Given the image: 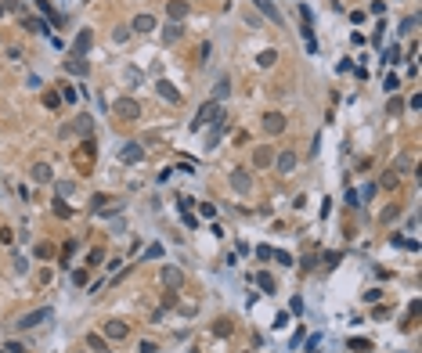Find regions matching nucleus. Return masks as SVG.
<instances>
[{
    "label": "nucleus",
    "instance_id": "79ce46f5",
    "mask_svg": "<svg viewBox=\"0 0 422 353\" xmlns=\"http://www.w3.org/2000/svg\"><path fill=\"white\" fill-rule=\"evenodd\" d=\"M36 256H40V259H51V256H54V245H36Z\"/></svg>",
    "mask_w": 422,
    "mask_h": 353
},
{
    "label": "nucleus",
    "instance_id": "8fccbe9b",
    "mask_svg": "<svg viewBox=\"0 0 422 353\" xmlns=\"http://www.w3.org/2000/svg\"><path fill=\"white\" fill-rule=\"evenodd\" d=\"M274 259H278L281 267H289V263H292V256H289V253H281V249H278V253H274Z\"/></svg>",
    "mask_w": 422,
    "mask_h": 353
},
{
    "label": "nucleus",
    "instance_id": "cd10ccee",
    "mask_svg": "<svg viewBox=\"0 0 422 353\" xmlns=\"http://www.w3.org/2000/svg\"><path fill=\"white\" fill-rule=\"evenodd\" d=\"M397 180H401V173H393V170H386V173H382V180H379V188H397Z\"/></svg>",
    "mask_w": 422,
    "mask_h": 353
},
{
    "label": "nucleus",
    "instance_id": "7ed1b4c3",
    "mask_svg": "<svg viewBox=\"0 0 422 353\" xmlns=\"http://www.w3.org/2000/svg\"><path fill=\"white\" fill-rule=\"evenodd\" d=\"M217 116H220V105H217V101H206V105L195 112V119H191V130H206Z\"/></svg>",
    "mask_w": 422,
    "mask_h": 353
},
{
    "label": "nucleus",
    "instance_id": "4c0bfd02",
    "mask_svg": "<svg viewBox=\"0 0 422 353\" xmlns=\"http://www.w3.org/2000/svg\"><path fill=\"white\" fill-rule=\"evenodd\" d=\"M213 332H217V335H227V332H231V321H227V317H220V321L213 324Z\"/></svg>",
    "mask_w": 422,
    "mask_h": 353
},
{
    "label": "nucleus",
    "instance_id": "dca6fc26",
    "mask_svg": "<svg viewBox=\"0 0 422 353\" xmlns=\"http://www.w3.org/2000/svg\"><path fill=\"white\" fill-rule=\"evenodd\" d=\"M253 4H256V11H260L263 18H271V22H281V11L271 4V0H253Z\"/></svg>",
    "mask_w": 422,
    "mask_h": 353
},
{
    "label": "nucleus",
    "instance_id": "a19ab883",
    "mask_svg": "<svg viewBox=\"0 0 422 353\" xmlns=\"http://www.w3.org/2000/svg\"><path fill=\"white\" fill-rule=\"evenodd\" d=\"M415 25H419V18H415V15H408L404 22H401V33H411V29H415Z\"/></svg>",
    "mask_w": 422,
    "mask_h": 353
},
{
    "label": "nucleus",
    "instance_id": "4be33fe9",
    "mask_svg": "<svg viewBox=\"0 0 422 353\" xmlns=\"http://www.w3.org/2000/svg\"><path fill=\"white\" fill-rule=\"evenodd\" d=\"M87 350H94V353H108L105 335H87Z\"/></svg>",
    "mask_w": 422,
    "mask_h": 353
},
{
    "label": "nucleus",
    "instance_id": "4d7b16f0",
    "mask_svg": "<svg viewBox=\"0 0 422 353\" xmlns=\"http://www.w3.org/2000/svg\"><path fill=\"white\" fill-rule=\"evenodd\" d=\"M4 350H7V353H25V346H22V342H7Z\"/></svg>",
    "mask_w": 422,
    "mask_h": 353
},
{
    "label": "nucleus",
    "instance_id": "6ab92c4d",
    "mask_svg": "<svg viewBox=\"0 0 422 353\" xmlns=\"http://www.w3.org/2000/svg\"><path fill=\"white\" fill-rule=\"evenodd\" d=\"M65 69L72 72V76H80V79H83V76H87V69H90V65H87L83 58H76V54H72V58L65 61Z\"/></svg>",
    "mask_w": 422,
    "mask_h": 353
},
{
    "label": "nucleus",
    "instance_id": "72a5a7b5",
    "mask_svg": "<svg viewBox=\"0 0 422 353\" xmlns=\"http://www.w3.org/2000/svg\"><path fill=\"white\" fill-rule=\"evenodd\" d=\"M350 350H354V353H368L372 342H368V339H350Z\"/></svg>",
    "mask_w": 422,
    "mask_h": 353
},
{
    "label": "nucleus",
    "instance_id": "5fc2aeb1",
    "mask_svg": "<svg viewBox=\"0 0 422 353\" xmlns=\"http://www.w3.org/2000/svg\"><path fill=\"white\" fill-rule=\"evenodd\" d=\"M408 105H411V112H419V108H422V94H411Z\"/></svg>",
    "mask_w": 422,
    "mask_h": 353
},
{
    "label": "nucleus",
    "instance_id": "9d476101",
    "mask_svg": "<svg viewBox=\"0 0 422 353\" xmlns=\"http://www.w3.org/2000/svg\"><path fill=\"white\" fill-rule=\"evenodd\" d=\"M253 166H256V170H263V166H274V148H271V144H260V148L253 152Z\"/></svg>",
    "mask_w": 422,
    "mask_h": 353
},
{
    "label": "nucleus",
    "instance_id": "2f4dec72",
    "mask_svg": "<svg viewBox=\"0 0 422 353\" xmlns=\"http://www.w3.org/2000/svg\"><path fill=\"white\" fill-rule=\"evenodd\" d=\"M43 105H47V108H58V105H61V94H54V90H43Z\"/></svg>",
    "mask_w": 422,
    "mask_h": 353
},
{
    "label": "nucleus",
    "instance_id": "b1692460",
    "mask_svg": "<svg viewBox=\"0 0 422 353\" xmlns=\"http://www.w3.org/2000/svg\"><path fill=\"white\" fill-rule=\"evenodd\" d=\"M390 170H393V173H411V170H415V162H411V155H401V159L393 162Z\"/></svg>",
    "mask_w": 422,
    "mask_h": 353
},
{
    "label": "nucleus",
    "instance_id": "052dcab7",
    "mask_svg": "<svg viewBox=\"0 0 422 353\" xmlns=\"http://www.w3.org/2000/svg\"><path fill=\"white\" fill-rule=\"evenodd\" d=\"M0 15H4V4H0Z\"/></svg>",
    "mask_w": 422,
    "mask_h": 353
},
{
    "label": "nucleus",
    "instance_id": "2eb2a0df",
    "mask_svg": "<svg viewBox=\"0 0 422 353\" xmlns=\"http://www.w3.org/2000/svg\"><path fill=\"white\" fill-rule=\"evenodd\" d=\"M152 29H155V18H152V15H134L130 33H152Z\"/></svg>",
    "mask_w": 422,
    "mask_h": 353
},
{
    "label": "nucleus",
    "instance_id": "680f3d73",
    "mask_svg": "<svg viewBox=\"0 0 422 353\" xmlns=\"http://www.w3.org/2000/svg\"><path fill=\"white\" fill-rule=\"evenodd\" d=\"M72 353H83V350H72Z\"/></svg>",
    "mask_w": 422,
    "mask_h": 353
},
{
    "label": "nucleus",
    "instance_id": "473e14b6",
    "mask_svg": "<svg viewBox=\"0 0 422 353\" xmlns=\"http://www.w3.org/2000/svg\"><path fill=\"white\" fill-rule=\"evenodd\" d=\"M404 112V105H401V98H390L386 101V116H401Z\"/></svg>",
    "mask_w": 422,
    "mask_h": 353
},
{
    "label": "nucleus",
    "instance_id": "ddd939ff",
    "mask_svg": "<svg viewBox=\"0 0 422 353\" xmlns=\"http://www.w3.org/2000/svg\"><path fill=\"white\" fill-rule=\"evenodd\" d=\"M29 176H33L36 184H51L54 180V170H51V162H36L33 170H29Z\"/></svg>",
    "mask_w": 422,
    "mask_h": 353
},
{
    "label": "nucleus",
    "instance_id": "bf43d9fd",
    "mask_svg": "<svg viewBox=\"0 0 422 353\" xmlns=\"http://www.w3.org/2000/svg\"><path fill=\"white\" fill-rule=\"evenodd\" d=\"M4 4V11H18V0H0Z\"/></svg>",
    "mask_w": 422,
    "mask_h": 353
},
{
    "label": "nucleus",
    "instance_id": "864d4df0",
    "mask_svg": "<svg viewBox=\"0 0 422 353\" xmlns=\"http://www.w3.org/2000/svg\"><path fill=\"white\" fill-rule=\"evenodd\" d=\"M372 195H375V184H364V188H361V195H357V198H372Z\"/></svg>",
    "mask_w": 422,
    "mask_h": 353
},
{
    "label": "nucleus",
    "instance_id": "09e8293b",
    "mask_svg": "<svg viewBox=\"0 0 422 353\" xmlns=\"http://www.w3.org/2000/svg\"><path fill=\"white\" fill-rule=\"evenodd\" d=\"M162 306H177V292L166 289V295H162Z\"/></svg>",
    "mask_w": 422,
    "mask_h": 353
},
{
    "label": "nucleus",
    "instance_id": "423d86ee",
    "mask_svg": "<svg viewBox=\"0 0 422 353\" xmlns=\"http://www.w3.org/2000/svg\"><path fill=\"white\" fill-rule=\"evenodd\" d=\"M162 285H166L170 292H177L181 285H184V271H181V267H173V263H166V267H162Z\"/></svg>",
    "mask_w": 422,
    "mask_h": 353
},
{
    "label": "nucleus",
    "instance_id": "5701e85b",
    "mask_svg": "<svg viewBox=\"0 0 422 353\" xmlns=\"http://www.w3.org/2000/svg\"><path fill=\"white\" fill-rule=\"evenodd\" d=\"M274 61H278V51H260L256 54V65H260V69H271Z\"/></svg>",
    "mask_w": 422,
    "mask_h": 353
},
{
    "label": "nucleus",
    "instance_id": "6e6552de",
    "mask_svg": "<svg viewBox=\"0 0 422 353\" xmlns=\"http://www.w3.org/2000/svg\"><path fill=\"white\" fill-rule=\"evenodd\" d=\"M231 188L238 191V195H249V188H253V180H249V170H231Z\"/></svg>",
    "mask_w": 422,
    "mask_h": 353
},
{
    "label": "nucleus",
    "instance_id": "0eeeda50",
    "mask_svg": "<svg viewBox=\"0 0 422 353\" xmlns=\"http://www.w3.org/2000/svg\"><path fill=\"white\" fill-rule=\"evenodd\" d=\"M119 159H123L126 166L141 162V159H144V144H141V141H126V144H123V152H119Z\"/></svg>",
    "mask_w": 422,
    "mask_h": 353
},
{
    "label": "nucleus",
    "instance_id": "de8ad7c7",
    "mask_svg": "<svg viewBox=\"0 0 422 353\" xmlns=\"http://www.w3.org/2000/svg\"><path fill=\"white\" fill-rule=\"evenodd\" d=\"M256 256H260V259H271V256H274V249H267V245H256Z\"/></svg>",
    "mask_w": 422,
    "mask_h": 353
},
{
    "label": "nucleus",
    "instance_id": "f704fd0d",
    "mask_svg": "<svg viewBox=\"0 0 422 353\" xmlns=\"http://www.w3.org/2000/svg\"><path fill=\"white\" fill-rule=\"evenodd\" d=\"M72 253H76V241H65V245H61V263H69V259H72Z\"/></svg>",
    "mask_w": 422,
    "mask_h": 353
},
{
    "label": "nucleus",
    "instance_id": "f257e3e1",
    "mask_svg": "<svg viewBox=\"0 0 422 353\" xmlns=\"http://www.w3.org/2000/svg\"><path fill=\"white\" fill-rule=\"evenodd\" d=\"M112 116L126 119V123H130V119H137V116H141V105H137V98H116V101H112Z\"/></svg>",
    "mask_w": 422,
    "mask_h": 353
},
{
    "label": "nucleus",
    "instance_id": "c756f323",
    "mask_svg": "<svg viewBox=\"0 0 422 353\" xmlns=\"http://www.w3.org/2000/svg\"><path fill=\"white\" fill-rule=\"evenodd\" d=\"M382 58H386V65H397L401 58H404V51H401L397 43H393V47H386V54H382Z\"/></svg>",
    "mask_w": 422,
    "mask_h": 353
},
{
    "label": "nucleus",
    "instance_id": "58836bf2",
    "mask_svg": "<svg viewBox=\"0 0 422 353\" xmlns=\"http://www.w3.org/2000/svg\"><path fill=\"white\" fill-rule=\"evenodd\" d=\"M112 40H116V43H126V40H130V29H126V25H119V29L112 33Z\"/></svg>",
    "mask_w": 422,
    "mask_h": 353
},
{
    "label": "nucleus",
    "instance_id": "c9c22d12",
    "mask_svg": "<svg viewBox=\"0 0 422 353\" xmlns=\"http://www.w3.org/2000/svg\"><path fill=\"white\" fill-rule=\"evenodd\" d=\"M105 259V249H90V256H87V267H98Z\"/></svg>",
    "mask_w": 422,
    "mask_h": 353
},
{
    "label": "nucleus",
    "instance_id": "20e7f679",
    "mask_svg": "<svg viewBox=\"0 0 422 353\" xmlns=\"http://www.w3.org/2000/svg\"><path fill=\"white\" fill-rule=\"evenodd\" d=\"M101 335H105V342H123L126 335H130V324L126 321H105Z\"/></svg>",
    "mask_w": 422,
    "mask_h": 353
},
{
    "label": "nucleus",
    "instance_id": "aec40b11",
    "mask_svg": "<svg viewBox=\"0 0 422 353\" xmlns=\"http://www.w3.org/2000/svg\"><path fill=\"white\" fill-rule=\"evenodd\" d=\"M181 33H184V29H181V22H166V25H162V40H166V43H177Z\"/></svg>",
    "mask_w": 422,
    "mask_h": 353
},
{
    "label": "nucleus",
    "instance_id": "4468645a",
    "mask_svg": "<svg viewBox=\"0 0 422 353\" xmlns=\"http://www.w3.org/2000/svg\"><path fill=\"white\" fill-rule=\"evenodd\" d=\"M263 130H267V134H281V130H285V116L281 112H267L263 116Z\"/></svg>",
    "mask_w": 422,
    "mask_h": 353
},
{
    "label": "nucleus",
    "instance_id": "f8f14e48",
    "mask_svg": "<svg viewBox=\"0 0 422 353\" xmlns=\"http://www.w3.org/2000/svg\"><path fill=\"white\" fill-rule=\"evenodd\" d=\"M224 130H227V119L217 116V119H213V130H209V137H206V148H217L220 137H224Z\"/></svg>",
    "mask_w": 422,
    "mask_h": 353
},
{
    "label": "nucleus",
    "instance_id": "f3484780",
    "mask_svg": "<svg viewBox=\"0 0 422 353\" xmlns=\"http://www.w3.org/2000/svg\"><path fill=\"white\" fill-rule=\"evenodd\" d=\"M155 90H159V98H166L170 105H181V94H177V87H173V83L159 79V87H155Z\"/></svg>",
    "mask_w": 422,
    "mask_h": 353
},
{
    "label": "nucleus",
    "instance_id": "393cba45",
    "mask_svg": "<svg viewBox=\"0 0 422 353\" xmlns=\"http://www.w3.org/2000/svg\"><path fill=\"white\" fill-rule=\"evenodd\" d=\"M72 134H80V137H90V116H80L76 123H72Z\"/></svg>",
    "mask_w": 422,
    "mask_h": 353
},
{
    "label": "nucleus",
    "instance_id": "7c9ffc66",
    "mask_svg": "<svg viewBox=\"0 0 422 353\" xmlns=\"http://www.w3.org/2000/svg\"><path fill=\"white\" fill-rule=\"evenodd\" d=\"M51 206H54V216H61V220H69V216H72V209H69L61 198H58V202H51Z\"/></svg>",
    "mask_w": 422,
    "mask_h": 353
},
{
    "label": "nucleus",
    "instance_id": "412c9836",
    "mask_svg": "<svg viewBox=\"0 0 422 353\" xmlns=\"http://www.w3.org/2000/svg\"><path fill=\"white\" fill-rule=\"evenodd\" d=\"M256 289H260V292H274L278 285H274V277L267 271H260V274H256Z\"/></svg>",
    "mask_w": 422,
    "mask_h": 353
},
{
    "label": "nucleus",
    "instance_id": "e2e57ef3",
    "mask_svg": "<svg viewBox=\"0 0 422 353\" xmlns=\"http://www.w3.org/2000/svg\"><path fill=\"white\" fill-rule=\"evenodd\" d=\"M4 353H7V350H4Z\"/></svg>",
    "mask_w": 422,
    "mask_h": 353
},
{
    "label": "nucleus",
    "instance_id": "a878e982",
    "mask_svg": "<svg viewBox=\"0 0 422 353\" xmlns=\"http://www.w3.org/2000/svg\"><path fill=\"white\" fill-rule=\"evenodd\" d=\"M22 29H29V33H51L40 18H22Z\"/></svg>",
    "mask_w": 422,
    "mask_h": 353
},
{
    "label": "nucleus",
    "instance_id": "3c124183",
    "mask_svg": "<svg viewBox=\"0 0 422 353\" xmlns=\"http://www.w3.org/2000/svg\"><path fill=\"white\" fill-rule=\"evenodd\" d=\"M155 350H159V346H155V342H148V339H144L141 346H137V353H155Z\"/></svg>",
    "mask_w": 422,
    "mask_h": 353
},
{
    "label": "nucleus",
    "instance_id": "1a4fd4ad",
    "mask_svg": "<svg viewBox=\"0 0 422 353\" xmlns=\"http://www.w3.org/2000/svg\"><path fill=\"white\" fill-rule=\"evenodd\" d=\"M90 43H94V33H90V29H80V36L72 40V54H76V58H83V54L90 51Z\"/></svg>",
    "mask_w": 422,
    "mask_h": 353
},
{
    "label": "nucleus",
    "instance_id": "bb28decb",
    "mask_svg": "<svg viewBox=\"0 0 422 353\" xmlns=\"http://www.w3.org/2000/svg\"><path fill=\"white\" fill-rule=\"evenodd\" d=\"M213 94H217V98H227V94H231V79L220 76V79H217V87H213ZM217 98H213V101H217Z\"/></svg>",
    "mask_w": 422,
    "mask_h": 353
},
{
    "label": "nucleus",
    "instance_id": "9b49d317",
    "mask_svg": "<svg viewBox=\"0 0 422 353\" xmlns=\"http://www.w3.org/2000/svg\"><path fill=\"white\" fill-rule=\"evenodd\" d=\"M274 166H278V173H292V170H296V152H289V148H285V152H278V155H274Z\"/></svg>",
    "mask_w": 422,
    "mask_h": 353
},
{
    "label": "nucleus",
    "instance_id": "13d9d810",
    "mask_svg": "<svg viewBox=\"0 0 422 353\" xmlns=\"http://www.w3.org/2000/svg\"><path fill=\"white\" fill-rule=\"evenodd\" d=\"M206 58H209V43H202V47H199V65H206Z\"/></svg>",
    "mask_w": 422,
    "mask_h": 353
},
{
    "label": "nucleus",
    "instance_id": "f03ea898",
    "mask_svg": "<svg viewBox=\"0 0 422 353\" xmlns=\"http://www.w3.org/2000/svg\"><path fill=\"white\" fill-rule=\"evenodd\" d=\"M94 159H98V144L90 141V137H83V144H80V152L72 155V162H76L80 170H90V166H94Z\"/></svg>",
    "mask_w": 422,
    "mask_h": 353
},
{
    "label": "nucleus",
    "instance_id": "6e6d98bb",
    "mask_svg": "<svg viewBox=\"0 0 422 353\" xmlns=\"http://www.w3.org/2000/svg\"><path fill=\"white\" fill-rule=\"evenodd\" d=\"M144 256L155 259V256H162V249H159V245H148V249H144Z\"/></svg>",
    "mask_w": 422,
    "mask_h": 353
},
{
    "label": "nucleus",
    "instance_id": "39448f33",
    "mask_svg": "<svg viewBox=\"0 0 422 353\" xmlns=\"http://www.w3.org/2000/svg\"><path fill=\"white\" fill-rule=\"evenodd\" d=\"M51 317H54L51 306H40V310H33V314H25V317H18V328H36V324H43V321H51Z\"/></svg>",
    "mask_w": 422,
    "mask_h": 353
},
{
    "label": "nucleus",
    "instance_id": "ea45409f",
    "mask_svg": "<svg viewBox=\"0 0 422 353\" xmlns=\"http://www.w3.org/2000/svg\"><path fill=\"white\" fill-rule=\"evenodd\" d=\"M199 213H202L206 220H213V216H217V206H213V202H202V206H199Z\"/></svg>",
    "mask_w": 422,
    "mask_h": 353
},
{
    "label": "nucleus",
    "instance_id": "603ef678",
    "mask_svg": "<svg viewBox=\"0 0 422 353\" xmlns=\"http://www.w3.org/2000/svg\"><path fill=\"white\" fill-rule=\"evenodd\" d=\"M72 188H76V184H72V180H58V195H69Z\"/></svg>",
    "mask_w": 422,
    "mask_h": 353
},
{
    "label": "nucleus",
    "instance_id": "49530a36",
    "mask_svg": "<svg viewBox=\"0 0 422 353\" xmlns=\"http://www.w3.org/2000/svg\"><path fill=\"white\" fill-rule=\"evenodd\" d=\"M285 324H289V314H285V310H281V314H278V317H274V328H278V332H281V328H285Z\"/></svg>",
    "mask_w": 422,
    "mask_h": 353
},
{
    "label": "nucleus",
    "instance_id": "e433bc0d",
    "mask_svg": "<svg viewBox=\"0 0 422 353\" xmlns=\"http://www.w3.org/2000/svg\"><path fill=\"white\" fill-rule=\"evenodd\" d=\"M87 271H83V267H80V271H72V285H76V289H83V285H87Z\"/></svg>",
    "mask_w": 422,
    "mask_h": 353
},
{
    "label": "nucleus",
    "instance_id": "a18cd8bd",
    "mask_svg": "<svg viewBox=\"0 0 422 353\" xmlns=\"http://www.w3.org/2000/svg\"><path fill=\"white\" fill-rule=\"evenodd\" d=\"M61 101H65V105H72V101H76V90H72V87H61Z\"/></svg>",
    "mask_w": 422,
    "mask_h": 353
},
{
    "label": "nucleus",
    "instance_id": "a211bd4d",
    "mask_svg": "<svg viewBox=\"0 0 422 353\" xmlns=\"http://www.w3.org/2000/svg\"><path fill=\"white\" fill-rule=\"evenodd\" d=\"M166 15L173 18V22H181V18L188 15V0H170V4H166Z\"/></svg>",
    "mask_w": 422,
    "mask_h": 353
},
{
    "label": "nucleus",
    "instance_id": "c03bdc74",
    "mask_svg": "<svg viewBox=\"0 0 422 353\" xmlns=\"http://www.w3.org/2000/svg\"><path fill=\"white\" fill-rule=\"evenodd\" d=\"M339 259H343V253H325V267H339Z\"/></svg>",
    "mask_w": 422,
    "mask_h": 353
},
{
    "label": "nucleus",
    "instance_id": "c85d7f7f",
    "mask_svg": "<svg viewBox=\"0 0 422 353\" xmlns=\"http://www.w3.org/2000/svg\"><path fill=\"white\" fill-rule=\"evenodd\" d=\"M393 216H401V206H397V202H393V206H386V209L379 213V220H382V224H393Z\"/></svg>",
    "mask_w": 422,
    "mask_h": 353
},
{
    "label": "nucleus",
    "instance_id": "37998d69",
    "mask_svg": "<svg viewBox=\"0 0 422 353\" xmlns=\"http://www.w3.org/2000/svg\"><path fill=\"white\" fill-rule=\"evenodd\" d=\"M386 90H401V76H397V72H390V76H386Z\"/></svg>",
    "mask_w": 422,
    "mask_h": 353
}]
</instances>
